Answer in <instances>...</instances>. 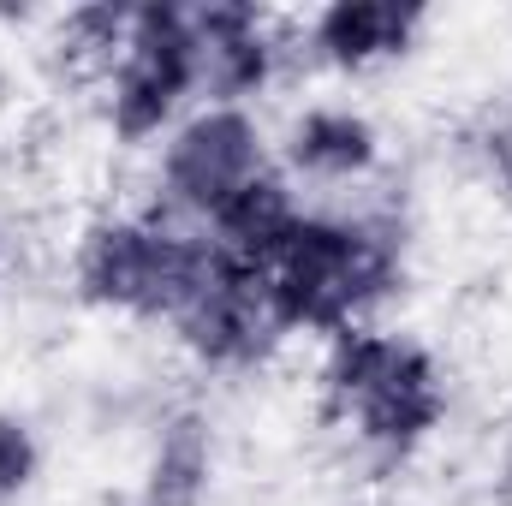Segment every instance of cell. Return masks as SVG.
Here are the masks:
<instances>
[{"label": "cell", "mask_w": 512, "mask_h": 506, "mask_svg": "<svg viewBox=\"0 0 512 506\" xmlns=\"http://www.w3.org/2000/svg\"><path fill=\"white\" fill-rule=\"evenodd\" d=\"M286 161L316 173V179H364L382 161V131L370 126L358 108L340 102H316L292 120L286 137Z\"/></svg>", "instance_id": "obj_10"}, {"label": "cell", "mask_w": 512, "mask_h": 506, "mask_svg": "<svg viewBox=\"0 0 512 506\" xmlns=\"http://www.w3.org/2000/svg\"><path fill=\"white\" fill-rule=\"evenodd\" d=\"M42 471V447H36V429L18 417V411H0V506L18 501Z\"/></svg>", "instance_id": "obj_13"}, {"label": "cell", "mask_w": 512, "mask_h": 506, "mask_svg": "<svg viewBox=\"0 0 512 506\" xmlns=\"http://www.w3.org/2000/svg\"><path fill=\"white\" fill-rule=\"evenodd\" d=\"M501 167L512 173V143H507V137H501Z\"/></svg>", "instance_id": "obj_14"}, {"label": "cell", "mask_w": 512, "mask_h": 506, "mask_svg": "<svg viewBox=\"0 0 512 506\" xmlns=\"http://www.w3.org/2000/svg\"><path fill=\"white\" fill-rule=\"evenodd\" d=\"M126 30H131V6H78L60 24V48H72L78 60H102L114 72V60L126 48Z\"/></svg>", "instance_id": "obj_12"}, {"label": "cell", "mask_w": 512, "mask_h": 506, "mask_svg": "<svg viewBox=\"0 0 512 506\" xmlns=\"http://www.w3.org/2000/svg\"><path fill=\"white\" fill-rule=\"evenodd\" d=\"M203 262H209L203 233H179L149 215H114V221H96L78 245V292L114 316L173 322Z\"/></svg>", "instance_id": "obj_3"}, {"label": "cell", "mask_w": 512, "mask_h": 506, "mask_svg": "<svg viewBox=\"0 0 512 506\" xmlns=\"http://www.w3.org/2000/svg\"><path fill=\"white\" fill-rule=\"evenodd\" d=\"M429 24L417 0H328L310 18V48L334 72H370L382 60H405Z\"/></svg>", "instance_id": "obj_8"}, {"label": "cell", "mask_w": 512, "mask_h": 506, "mask_svg": "<svg viewBox=\"0 0 512 506\" xmlns=\"http://www.w3.org/2000/svg\"><path fill=\"white\" fill-rule=\"evenodd\" d=\"M173 328H179V346L209 370H251L256 358H268L274 340H286L274 322L262 268L233 262L215 245H209V262H203L185 310L173 316Z\"/></svg>", "instance_id": "obj_6"}, {"label": "cell", "mask_w": 512, "mask_h": 506, "mask_svg": "<svg viewBox=\"0 0 512 506\" xmlns=\"http://www.w3.org/2000/svg\"><path fill=\"white\" fill-rule=\"evenodd\" d=\"M405 274V245L387 221L298 215L286 245L262 268L280 334H346Z\"/></svg>", "instance_id": "obj_1"}, {"label": "cell", "mask_w": 512, "mask_h": 506, "mask_svg": "<svg viewBox=\"0 0 512 506\" xmlns=\"http://www.w3.org/2000/svg\"><path fill=\"white\" fill-rule=\"evenodd\" d=\"M298 215H304V209H298V197H292V179H286L280 167H262L233 203L215 209V221L203 227V239L221 256H233V262L268 268L274 251L286 245V233L298 227Z\"/></svg>", "instance_id": "obj_9"}, {"label": "cell", "mask_w": 512, "mask_h": 506, "mask_svg": "<svg viewBox=\"0 0 512 506\" xmlns=\"http://www.w3.org/2000/svg\"><path fill=\"white\" fill-rule=\"evenodd\" d=\"M268 167V143L251 108L209 102L191 120H179L167 149H161V197L203 227L215 221L221 203H233L256 173Z\"/></svg>", "instance_id": "obj_5"}, {"label": "cell", "mask_w": 512, "mask_h": 506, "mask_svg": "<svg viewBox=\"0 0 512 506\" xmlns=\"http://www.w3.org/2000/svg\"><path fill=\"white\" fill-rule=\"evenodd\" d=\"M203 90V48L191 30V6L143 0L131 6L126 48L108 84V126L120 143H149L179 120V108Z\"/></svg>", "instance_id": "obj_4"}, {"label": "cell", "mask_w": 512, "mask_h": 506, "mask_svg": "<svg viewBox=\"0 0 512 506\" xmlns=\"http://www.w3.org/2000/svg\"><path fill=\"white\" fill-rule=\"evenodd\" d=\"M191 30L203 48V84L215 102L245 108V96L268 90L280 42L256 0H203V6H191Z\"/></svg>", "instance_id": "obj_7"}, {"label": "cell", "mask_w": 512, "mask_h": 506, "mask_svg": "<svg viewBox=\"0 0 512 506\" xmlns=\"http://www.w3.org/2000/svg\"><path fill=\"white\" fill-rule=\"evenodd\" d=\"M322 411L334 423H352V435L376 459L399 465L447 423V376L429 346L358 322L328 340Z\"/></svg>", "instance_id": "obj_2"}, {"label": "cell", "mask_w": 512, "mask_h": 506, "mask_svg": "<svg viewBox=\"0 0 512 506\" xmlns=\"http://www.w3.org/2000/svg\"><path fill=\"white\" fill-rule=\"evenodd\" d=\"M215 483V429L203 411H173L155 435L137 506H203Z\"/></svg>", "instance_id": "obj_11"}]
</instances>
